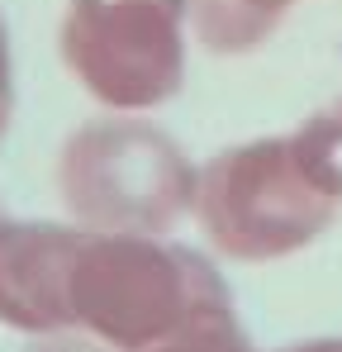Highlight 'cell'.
<instances>
[{"mask_svg": "<svg viewBox=\"0 0 342 352\" xmlns=\"http://www.w3.org/2000/svg\"><path fill=\"white\" fill-rule=\"evenodd\" d=\"M228 291L219 272L157 234H81L67 314L71 329L95 333L114 352H148L205 309H224Z\"/></svg>", "mask_w": 342, "mask_h": 352, "instance_id": "cell-1", "label": "cell"}, {"mask_svg": "<svg viewBox=\"0 0 342 352\" xmlns=\"http://www.w3.org/2000/svg\"><path fill=\"white\" fill-rule=\"evenodd\" d=\"M57 186L76 229L162 238L195 214L200 172L162 129L143 119H95L62 143Z\"/></svg>", "mask_w": 342, "mask_h": 352, "instance_id": "cell-2", "label": "cell"}, {"mask_svg": "<svg viewBox=\"0 0 342 352\" xmlns=\"http://www.w3.org/2000/svg\"><path fill=\"white\" fill-rule=\"evenodd\" d=\"M333 200L295 138H252L200 167L195 219L205 238L233 262H276L299 252L338 219Z\"/></svg>", "mask_w": 342, "mask_h": 352, "instance_id": "cell-3", "label": "cell"}, {"mask_svg": "<svg viewBox=\"0 0 342 352\" xmlns=\"http://www.w3.org/2000/svg\"><path fill=\"white\" fill-rule=\"evenodd\" d=\"M190 0H67L62 62L110 110L167 105L185 81Z\"/></svg>", "mask_w": 342, "mask_h": 352, "instance_id": "cell-4", "label": "cell"}, {"mask_svg": "<svg viewBox=\"0 0 342 352\" xmlns=\"http://www.w3.org/2000/svg\"><path fill=\"white\" fill-rule=\"evenodd\" d=\"M86 229L0 219V324L19 333L71 329L67 276Z\"/></svg>", "mask_w": 342, "mask_h": 352, "instance_id": "cell-5", "label": "cell"}, {"mask_svg": "<svg viewBox=\"0 0 342 352\" xmlns=\"http://www.w3.org/2000/svg\"><path fill=\"white\" fill-rule=\"evenodd\" d=\"M290 5H299V0H190V24L205 48L247 53L276 34Z\"/></svg>", "mask_w": 342, "mask_h": 352, "instance_id": "cell-6", "label": "cell"}, {"mask_svg": "<svg viewBox=\"0 0 342 352\" xmlns=\"http://www.w3.org/2000/svg\"><path fill=\"white\" fill-rule=\"evenodd\" d=\"M290 138H295L299 157L309 162V172L319 176V186L333 200H342V96L333 105H323L319 115H309Z\"/></svg>", "mask_w": 342, "mask_h": 352, "instance_id": "cell-7", "label": "cell"}, {"mask_svg": "<svg viewBox=\"0 0 342 352\" xmlns=\"http://www.w3.org/2000/svg\"><path fill=\"white\" fill-rule=\"evenodd\" d=\"M148 352H252V343L238 329L233 305H224V309H205V314L185 319L176 333H167L162 343H152Z\"/></svg>", "mask_w": 342, "mask_h": 352, "instance_id": "cell-8", "label": "cell"}, {"mask_svg": "<svg viewBox=\"0 0 342 352\" xmlns=\"http://www.w3.org/2000/svg\"><path fill=\"white\" fill-rule=\"evenodd\" d=\"M10 38H5V19H0V133L10 124Z\"/></svg>", "mask_w": 342, "mask_h": 352, "instance_id": "cell-9", "label": "cell"}, {"mask_svg": "<svg viewBox=\"0 0 342 352\" xmlns=\"http://www.w3.org/2000/svg\"><path fill=\"white\" fill-rule=\"evenodd\" d=\"M281 352H342V338H314V343H290Z\"/></svg>", "mask_w": 342, "mask_h": 352, "instance_id": "cell-10", "label": "cell"}, {"mask_svg": "<svg viewBox=\"0 0 342 352\" xmlns=\"http://www.w3.org/2000/svg\"><path fill=\"white\" fill-rule=\"evenodd\" d=\"M53 352H62V348H53Z\"/></svg>", "mask_w": 342, "mask_h": 352, "instance_id": "cell-11", "label": "cell"}]
</instances>
